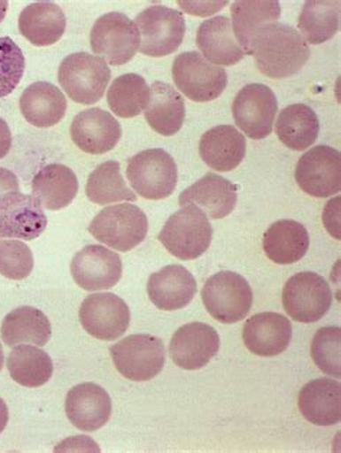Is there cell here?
<instances>
[{
  "instance_id": "cell-1",
  "label": "cell",
  "mask_w": 341,
  "mask_h": 453,
  "mask_svg": "<svg viewBox=\"0 0 341 453\" xmlns=\"http://www.w3.org/2000/svg\"><path fill=\"white\" fill-rule=\"evenodd\" d=\"M252 55L265 77L283 80L303 70L310 58V47L297 29L275 22L258 32Z\"/></svg>"
},
{
  "instance_id": "cell-2",
  "label": "cell",
  "mask_w": 341,
  "mask_h": 453,
  "mask_svg": "<svg viewBox=\"0 0 341 453\" xmlns=\"http://www.w3.org/2000/svg\"><path fill=\"white\" fill-rule=\"evenodd\" d=\"M213 236L211 222L199 208L189 204L173 213L159 234V241L173 257L192 261L209 250Z\"/></svg>"
},
{
  "instance_id": "cell-3",
  "label": "cell",
  "mask_w": 341,
  "mask_h": 453,
  "mask_svg": "<svg viewBox=\"0 0 341 453\" xmlns=\"http://www.w3.org/2000/svg\"><path fill=\"white\" fill-rule=\"evenodd\" d=\"M110 80L112 71L107 62L87 52L68 55L58 70V81L61 88L71 100L82 105L98 103Z\"/></svg>"
},
{
  "instance_id": "cell-4",
  "label": "cell",
  "mask_w": 341,
  "mask_h": 453,
  "mask_svg": "<svg viewBox=\"0 0 341 453\" xmlns=\"http://www.w3.org/2000/svg\"><path fill=\"white\" fill-rule=\"evenodd\" d=\"M89 232L98 242L120 252H128L146 239L149 220L136 204H114L103 209L92 219Z\"/></svg>"
},
{
  "instance_id": "cell-5",
  "label": "cell",
  "mask_w": 341,
  "mask_h": 453,
  "mask_svg": "<svg viewBox=\"0 0 341 453\" xmlns=\"http://www.w3.org/2000/svg\"><path fill=\"white\" fill-rule=\"evenodd\" d=\"M202 301L216 321L235 324L250 314L253 294L248 280L242 275L222 271L205 282Z\"/></svg>"
},
{
  "instance_id": "cell-6",
  "label": "cell",
  "mask_w": 341,
  "mask_h": 453,
  "mask_svg": "<svg viewBox=\"0 0 341 453\" xmlns=\"http://www.w3.org/2000/svg\"><path fill=\"white\" fill-rule=\"evenodd\" d=\"M127 179L138 196L147 200L167 199L177 185L176 162L163 149L140 151L128 160Z\"/></svg>"
},
{
  "instance_id": "cell-7",
  "label": "cell",
  "mask_w": 341,
  "mask_h": 453,
  "mask_svg": "<svg viewBox=\"0 0 341 453\" xmlns=\"http://www.w3.org/2000/svg\"><path fill=\"white\" fill-rule=\"evenodd\" d=\"M136 25L140 32L138 50L147 57H167L183 42L186 24L184 16L176 9L154 4L138 13Z\"/></svg>"
},
{
  "instance_id": "cell-8",
  "label": "cell",
  "mask_w": 341,
  "mask_h": 453,
  "mask_svg": "<svg viewBox=\"0 0 341 453\" xmlns=\"http://www.w3.org/2000/svg\"><path fill=\"white\" fill-rule=\"evenodd\" d=\"M173 81L177 89L196 103H209L222 96L228 85V73L195 50L177 55L173 62Z\"/></svg>"
},
{
  "instance_id": "cell-9",
  "label": "cell",
  "mask_w": 341,
  "mask_h": 453,
  "mask_svg": "<svg viewBox=\"0 0 341 453\" xmlns=\"http://www.w3.org/2000/svg\"><path fill=\"white\" fill-rule=\"evenodd\" d=\"M89 45L110 65H124L140 50V32L135 20L124 13H105L92 27Z\"/></svg>"
},
{
  "instance_id": "cell-10",
  "label": "cell",
  "mask_w": 341,
  "mask_h": 453,
  "mask_svg": "<svg viewBox=\"0 0 341 453\" xmlns=\"http://www.w3.org/2000/svg\"><path fill=\"white\" fill-rule=\"evenodd\" d=\"M110 354L117 372L128 380H151L165 367V344L154 335H128L110 347Z\"/></svg>"
},
{
  "instance_id": "cell-11",
  "label": "cell",
  "mask_w": 341,
  "mask_h": 453,
  "mask_svg": "<svg viewBox=\"0 0 341 453\" xmlns=\"http://www.w3.org/2000/svg\"><path fill=\"white\" fill-rule=\"evenodd\" d=\"M331 303L330 285L319 273H296L283 289V307L298 323H317L330 311Z\"/></svg>"
},
{
  "instance_id": "cell-12",
  "label": "cell",
  "mask_w": 341,
  "mask_h": 453,
  "mask_svg": "<svg viewBox=\"0 0 341 453\" xmlns=\"http://www.w3.org/2000/svg\"><path fill=\"white\" fill-rule=\"evenodd\" d=\"M278 101L273 89L264 84H250L235 96L232 104L235 124L252 140H264L273 133Z\"/></svg>"
},
{
  "instance_id": "cell-13",
  "label": "cell",
  "mask_w": 341,
  "mask_h": 453,
  "mask_svg": "<svg viewBox=\"0 0 341 453\" xmlns=\"http://www.w3.org/2000/svg\"><path fill=\"white\" fill-rule=\"evenodd\" d=\"M130 317L126 301L110 292L91 294L81 303V326L103 342H114L124 335L130 326Z\"/></svg>"
},
{
  "instance_id": "cell-14",
  "label": "cell",
  "mask_w": 341,
  "mask_h": 453,
  "mask_svg": "<svg viewBox=\"0 0 341 453\" xmlns=\"http://www.w3.org/2000/svg\"><path fill=\"white\" fill-rule=\"evenodd\" d=\"M296 180L310 196H334L341 188L340 151L329 146L313 147L299 157Z\"/></svg>"
},
{
  "instance_id": "cell-15",
  "label": "cell",
  "mask_w": 341,
  "mask_h": 453,
  "mask_svg": "<svg viewBox=\"0 0 341 453\" xmlns=\"http://www.w3.org/2000/svg\"><path fill=\"white\" fill-rule=\"evenodd\" d=\"M48 226V218L38 199L20 192L0 195V239L39 238Z\"/></svg>"
},
{
  "instance_id": "cell-16",
  "label": "cell",
  "mask_w": 341,
  "mask_h": 453,
  "mask_svg": "<svg viewBox=\"0 0 341 453\" xmlns=\"http://www.w3.org/2000/svg\"><path fill=\"white\" fill-rule=\"evenodd\" d=\"M71 275L85 291H105L123 277V262L114 250L101 245L85 246L73 257Z\"/></svg>"
},
{
  "instance_id": "cell-17",
  "label": "cell",
  "mask_w": 341,
  "mask_h": 453,
  "mask_svg": "<svg viewBox=\"0 0 341 453\" xmlns=\"http://www.w3.org/2000/svg\"><path fill=\"white\" fill-rule=\"evenodd\" d=\"M221 347L218 331L205 323H190L173 334L169 354L173 363L183 370L204 369Z\"/></svg>"
},
{
  "instance_id": "cell-18",
  "label": "cell",
  "mask_w": 341,
  "mask_h": 453,
  "mask_svg": "<svg viewBox=\"0 0 341 453\" xmlns=\"http://www.w3.org/2000/svg\"><path fill=\"white\" fill-rule=\"evenodd\" d=\"M123 135L119 121L101 108L81 111L71 124V139L75 146L89 154L112 151Z\"/></svg>"
},
{
  "instance_id": "cell-19",
  "label": "cell",
  "mask_w": 341,
  "mask_h": 453,
  "mask_svg": "<svg viewBox=\"0 0 341 453\" xmlns=\"http://www.w3.org/2000/svg\"><path fill=\"white\" fill-rule=\"evenodd\" d=\"M238 202V188L225 177L207 173L179 196L181 208L196 206L207 219H223L234 211Z\"/></svg>"
},
{
  "instance_id": "cell-20",
  "label": "cell",
  "mask_w": 341,
  "mask_h": 453,
  "mask_svg": "<svg viewBox=\"0 0 341 453\" xmlns=\"http://www.w3.org/2000/svg\"><path fill=\"white\" fill-rule=\"evenodd\" d=\"M244 342L260 357H275L284 353L292 338L291 321L278 312H261L246 319Z\"/></svg>"
},
{
  "instance_id": "cell-21",
  "label": "cell",
  "mask_w": 341,
  "mask_h": 453,
  "mask_svg": "<svg viewBox=\"0 0 341 453\" xmlns=\"http://www.w3.org/2000/svg\"><path fill=\"white\" fill-rule=\"evenodd\" d=\"M66 418L77 429L96 432L112 418V397L96 383H81L69 390Z\"/></svg>"
},
{
  "instance_id": "cell-22",
  "label": "cell",
  "mask_w": 341,
  "mask_h": 453,
  "mask_svg": "<svg viewBox=\"0 0 341 453\" xmlns=\"http://www.w3.org/2000/svg\"><path fill=\"white\" fill-rule=\"evenodd\" d=\"M198 285L195 277L182 265H167L151 273L147 294L161 311H176L188 307L195 298Z\"/></svg>"
},
{
  "instance_id": "cell-23",
  "label": "cell",
  "mask_w": 341,
  "mask_h": 453,
  "mask_svg": "<svg viewBox=\"0 0 341 453\" xmlns=\"http://www.w3.org/2000/svg\"><path fill=\"white\" fill-rule=\"evenodd\" d=\"M301 415L315 426H333L341 418V384L333 379H315L298 395Z\"/></svg>"
},
{
  "instance_id": "cell-24",
  "label": "cell",
  "mask_w": 341,
  "mask_h": 453,
  "mask_svg": "<svg viewBox=\"0 0 341 453\" xmlns=\"http://www.w3.org/2000/svg\"><path fill=\"white\" fill-rule=\"evenodd\" d=\"M199 154L211 169L218 172L235 170L246 156L245 135L234 126L211 128L200 139Z\"/></svg>"
},
{
  "instance_id": "cell-25",
  "label": "cell",
  "mask_w": 341,
  "mask_h": 453,
  "mask_svg": "<svg viewBox=\"0 0 341 453\" xmlns=\"http://www.w3.org/2000/svg\"><path fill=\"white\" fill-rule=\"evenodd\" d=\"M232 31L245 55H252L258 32L280 19L281 4L275 0H238L230 6Z\"/></svg>"
},
{
  "instance_id": "cell-26",
  "label": "cell",
  "mask_w": 341,
  "mask_h": 453,
  "mask_svg": "<svg viewBox=\"0 0 341 453\" xmlns=\"http://www.w3.org/2000/svg\"><path fill=\"white\" fill-rule=\"evenodd\" d=\"M196 43L200 55L216 66L235 65L245 57L227 16H215L205 20L198 31Z\"/></svg>"
},
{
  "instance_id": "cell-27",
  "label": "cell",
  "mask_w": 341,
  "mask_h": 453,
  "mask_svg": "<svg viewBox=\"0 0 341 453\" xmlns=\"http://www.w3.org/2000/svg\"><path fill=\"white\" fill-rule=\"evenodd\" d=\"M265 255L278 265H291L301 261L310 248V236L297 220H276L262 239Z\"/></svg>"
},
{
  "instance_id": "cell-28",
  "label": "cell",
  "mask_w": 341,
  "mask_h": 453,
  "mask_svg": "<svg viewBox=\"0 0 341 453\" xmlns=\"http://www.w3.org/2000/svg\"><path fill=\"white\" fill-rule=\"evenodd\" d=\"M19 107L27 123L38 128H50L66 116V98L54 84L35 82L23 91Z\"/></svg>"
},
{
  "instance_id": "cell-29",
  "label": "cell",
  "mask_w": 341,
  "mask_h": 453,
  "mask_svg": "<svg viewBox=\"0 0 341 453\" xmlns=\"http://www.w3.org/2000/svg\"><path fill=\"white\" fill-rule=\"evenodd\" d=\"M186 116L183 96L167 82H154L150 87V98L144 117L150 127L159 134L170 137L182 130Z\"/></svg>"
},
{
  "instance_id": "cell-30",
  "label": "cell",
  "mask_w": 341,
  "mask_h": 453,
  "mask_svg": "<svg viewBox=\"0 0 341 453\" xmlns=\"http://www.w3.org/2000/svg\"><path fill=\"white\" fill-rule=\"evenodd\" d=\"M66 15L52 2H36L23 9L19 15V32L35 47H50L64 35Z\"/></svg>"
},
{
  "instance_id": "cell-31",
  "label": "cell",
  "mask_w": 341,
  "mask_h": 453,
  "mask_svg": "<svg viewBox=\"0 0 341 453\" xmlns=\"http://www.w3.org/2000/svg\"><path fill=\"white\" fill-rule=\"evenodd\" d=\"M32 193L43 208L61 211L73 203L77 196V176L73 170L59 163L45 165L32 180Z\"/></svg>"
},
{
  "instance_id": "cell-32",
  "label": "cell",
  "mask_w": 341,
  "mask_h": 453,
  "mask_svg": "<svg viewBox=\"0 0 341 453\" xmlns=\"http://www.w3.org/2000/svg\"><path fill=\"white\" fill-rule=\"evenodd\" d=\"M50 337L52 326L50 319L38 308H16L4 317L2 323V338L9 347L19 344L43 347Z\"/></svg>"
},
{
  "instance_id": "cell-33",
  "label": "cell",
  "mask_w": 341,
  "mask_h": 453,
  "mask_svg": "<svg viewBox=\"0 0 341 453\" xmlns=\"http://www.w3.org/2000/svg\"><path fill=\"white\" fill-rule=\"evenodd\" d=\"M275 131L280 142L288 149L307 150L319 139V117L308 105H288L278 114Z\"/></svg>"
},
{
  "instance_id": "cell-34",
  "label": "cell",
  "mask_w": 341,
  "mask_h": 453,
  "mask_svg": "<svg viewBox=\"0 0 341 453\" xmlns=\"http://www.w3.org/2000/svg\"><path fill=\"white\" fill-rule=\"evenodd\" d=\"M299 35L311 45L330 41L340 27V2L308 0L298 19Z\"/></svg>"
},
{
  "instance_id": "cell-35",
  "label": "cell",
  "mask_w": 341,
  "mask_h": 453,
  "mask_svg": "<svg viewBox=\"0 0 341 453\" xmlns=\"http://www.w3.org/2000/svg\"><path fill=\"white\" fill-rule=\"evenodd\" d=\"M11 377L23 388H41L54 374L52 358L36 346L15 347L8 357Z\"/></svg>"
},
{
  "instance_id": "cell-36",
  "label": "cell",
  "mask_w": 341,
  "mask_h": 453,
  "mask_svg": "<svg viewBox=\"0 0 341 453\" xmlns=\"http://www.w3.org/2000/svg\"><path fill=\"white\" fill-rule=\"evenodd\" d=\"M87 197L96 204H110L115 202H136L137 195L127 188L121 176L120 163L110 160L98 165L85 186Z\"/></svg>"
},
{
  "instance_id": "cell-37",
  "label": "cell",
  "mask_w": 341,
  "mask_h": 453,
  "mask_svg": "<svg viewBox=\"0 0 341 453\" xmlns=\"http://www.w3.org/2000/svg\"><path fill=\"white\" fill-rule=\"evenodd\" d=\"M150 98L146 80L137 73L115 78L108 89L107 101L112 111L120 119H133L142 114Z\"/></svg>"
},
{
  "instance_id": "cell-38",
  "label": "cell",
  "mask_w": 341,
  "mask_h": 453,
  "mask_svg": "<svg viewBox=\"0 0 341 453\" xmlns=\"http://www.w3.org/2000/svg\"><path fill=\"white\" fill-rule=\"evenodd\" d=\"M311 357L315 365L329 376H341L340 326H322L311 342Z\"/></svg>"
},
{
  "instance_id": "cell-39",
  "label": "cell",
  "mask_w": 341,
  "mask_h": 453,
  "mask_svg": "<svg viewBox=\"0 0 341 453\" xmlns=\"http://www.w3.org/2000/svg\"><path fill=\"white\" fill-rule=\"evenodd\" d=\"M25 73V55L12 38H0V98L11 96Z\"/></svg>"
},
{
  "instance_id": "cell-40",
  "label": "cell",
  "mask_w": 341,
  "mask_h": 453,
  "mask_svg": "<svg viewBox=\"0 0 341 453\" xmlns=\"http://www.w3.org/2000/svg\"><path fill=\"white\" fill-rule=\"evenodd\" d=\"M34 269V255L20 241H0V275L13 280L29 277Z\"/></svg>"
},
{
  "instance_id": "cell-41",
  "label": "cell",
  "mask_w": 341,
  "mask_h": 453,
  "mask_svg": "<svg viewBox=\"0 0 341 453\" xmlns=\"http://www.w3.org/2000/svg\"><path fill=\"white\" fill-rule=\"evenodd\" d=\"M228 2H179L183 12L190 15H212L218 12Z\"/></svg>"
},
{
  "instance_id": "cell-42",
  "label": "cell",
  "mask_w": 341,
  "mask_h": 453,
  "mask_svg": "<svg viewBox=\"0 0 341 453\" xmlns=\"http://www.w3.org/2000/svg\"><path fill=\"white\" fill-rule=\"evenodd\" d=\"M11 192H19V180L11 170L0 167V195Z\"/></svg>"
},
{
  "instance_id": "cell-43",
  "label": "cell",
  "mask_w": 341,
  "mask_h": 453,
  "mask_svg": "<svg viewBox=\"0 0 341 453\" xmlns=\"http://www.w3.org/2000/svg\"><path fill=\"white\" fill-rule=\"evenodd\" d=\"M12 133L4 119H0V158H4L11 151Z\"/></svg>"
},
{
  "instance_id": "cell-44",
  "label": "cell",
  "mask_w": 341,
  "mask_h": 453,
  "mask_svg": "<svg viewBox=\"0 0 341 453\" xmlns=\"http://www.w3.org/2000/svg\"><path fill=\"white\" fill-rule=\"evenodd\" d=\"M9 422V411L8 406L4 403V400L0 399V434L6 429Z\"/></svg>"
},
{
  "instance_id": "cell-45",
  "label": "cell",
  "mask_w": 341,
  "mask_h": 453,
  "mask_svg": "<svg viewBox=\"0 0 341 453\" xmlns=\"http://www.w3.org/2000/svg\"><path fill=\"white\" fill-rule=\"evenodd\" d=\"M6 12H8V2L6 0H0V24L4 19Z\"/></svg>"
},
{
  "instance_id": "cell-46",
  "label": "cell",
  "mask_w": 341,
  "mask_h": 453,
  "mask_svg": "<svg viewBox=\"0 0 341 453\" xmlns=\"http://www.w3.org/2000/svg\"><path fill=\"white\" fill-rule=\"evenodd\" d=\"M4 349H2V344H0V372H2V367H4Z\"/></svg>"
}]
</instances>
